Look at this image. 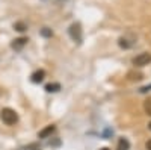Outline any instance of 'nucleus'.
Returning <instances> with one entry per match:
<instances>
[{
    "label": "nucleus",
    "mask_w": 151,
    "mask_h": 150,
    "mask_svg": "<svg viewBox=\"0 0 151 150\" xmlns=\"http://www.w3.org/2000/svg\"><path fill=\"white\" fill-rule=\"evenodd\" d=\"M0 118L6 126H14V124L18 123V114L11 108H3L0 111Z\"/></svg>",
    "instance_id": "f257e3e1"
},
{
    "label": "nucleus",
    "mask_w": 151,
    "mask_h": 150,
    "mask_svg": "<svg viewBox=\"0 0 151 150\" xmlns=\"http://www.w3.org/2000/svg\"><path fill=\"white\" fill-rule=\"evenodd\" d=\"M132 62H133V65H134V67H145V65H148L150 62H151V53H148V52L139 53L137 56L133 58Z\"/></svg>",
    "instance_id": "f03ea898"
},
{
    "label": "nucleus",
    "mask_w": 151,
    "mask_h": 150,
    "mask_svg": "<svg viewBox=\"0 0 151 150\" xmlns=\"http://www.w3.org/2000/svg\"><path fill=\"white\" fill-rule=\"evenodd\" d=\"M68 32H70V36H71L74 41L82 43L83 33H82V26H80L79 23H73L71 26H70V29H68Z\"/></svg>",
    "instance_id": "7ed1b4c3"
},
{
    "label": "nucleus",
    "mask_w": 151,
    "mask_h": 150,
    "mask_svg": "<svg viewBox=\"0 0 151 150\" xmlns=\"http://www.w3.org/2000/svg\"><path fill=\"white\" fill-rule=\"evenodd\" d=\"M55 130H56V126H55V124H48V126H45L42 130H40V133H38V138H41V140L48 138V136L52 135Z\"/></svg>",
    "instance_id": "20e7f679"
},
{
    "label": "nucleus",
    "mask_w": 151,
    "mask_h": 150,
    "mask_svg": "<svg viewBox=\"0 0 151 150\" xmlns=\"http://www.w3.org/2000/svg\"><path fill=\"white\" fill-rule=\"evenodd\" d=\"M44 78H45V71H44V70H36V71L32 74V82H33V83H40V82L44 80Z\"/></svg>",
    "instance_id": "39448f33"
},
{
    "label": "nucleus",
    "mask_w": 151,
    "mask_h": 150,
    "mask_svg": "<svg viewBox=\"0 0 151 150\" xmlns=\"http://www.w3.org/2000/svg\"><path fill=\"white\" fill-rule=\"evenodd\" d=\"M116 150H130V143L125 138H119L118 144H116Z\"/></svg>",
    "instance_id": "423d86ee"
},
{
    "label": "nucleus",
    "mask_w": 151,
    "mask_h": 150,
    "mask_svg": "<svg viewBox=\"0 0 151 150\" xmlns=\"http://www.w3.org/2000/svg\"><path fill=\"white\" fill-rule=\"evenodd\" d=\"M26 43H27V38H17V40H14V43H12V49L20 50Z\"/></svg>",
    "instance_id": "0eeeda50"
},
{
    "label": "nucleus",
    "mask_w": 151,
    "mask_h": 150,
    "mask_svg": "<svg viewBox=\"0 0 151 150\" xmlns=\"http://www.w3.org/2000/svg\"><path fill=\"white\" fill-rule=\"evenodd\" d=\"M60 90V85L59 83H48L47 86H45V91L47 93H56V91H59Z\"/></svg>",
    "instance_id": "6e6552de"
},
{
    "label": "nucleus",
    "mask_w": 151,
    "mask_h": 150,
    "mask_svg": "<svg viewBox=\"0 0 151 150\" xmlns=\"http://www.w3.org/2000/svg\"><path fill=\"white\" fill-rule=\"evenodd\" d=\"M144 111H145V114L151 117V99H147L145 102H144Z\"/></svg>",
    "instance_id": "1a4fd4ad"
},
{
    "label": "nucleus",
    "mask_w": 151,
    "mask_h": 150,
    "mask_svg": "<svg viewBox=\"0 0 151 150\" xmlns=\"http://www.w3.org/2000/svg\"><path fill=\"white\" fill-rule=\"evenodd\" d=\"M129 78H130V80H141L142 74L141 73H129Z\"/></svg>",
    "instance_id": "9d476101"
},
{
    "label": "nucleus",
    "mask_w": 151,
    "mask_h": 150,
    "mask_svg": "<svg viewBox=\"0 0 151 150\" xmlns=\"http://www.w3.org/2000/svg\"><path fill=\"white\" fill-rule=\"evenodd\" d=\"M14 28H15L18 32H24V30H26V24H23V23H15Z\"/></svg>",
    "instance_id": "9b49d317"
},
{
    "label": "nucleus",
    "mask_w": 151,
    "mask_h": 150,
    "mask_svg": "<svg viewBox=\"0 0 151 150\" xmlns=\"http://www.w3.org/2000/svg\"><path fill=\"white\" fill-rule=\"evenodd\" d=\"M119 46H121L122 49H129L132 44H130V43H127V40H125V38H119Z\"/></svg>",
    "instance_id": "f8f14e48"
},
{
    "label": "nucleus",
    "mask_w": 151,
    "mask_h": 150,
    "mask_svg": "<svg viewBox=\"0 0 151 150\" xmlns=\"http://www.w3.org/2000/svg\"><path fill=\"white\" fill-rule=\"evenodd\" d=\"M41 33H42L44 36H52V30H50L48 28H44V29L41 30Z\"/></svg>",
    "instance_id": "ddd939ff"
},
{
    "label": "nucleus",
    "mask_w": 151,
    "mask_h": 150,
    "mask_svg": "<svg viewBox=\"0 0 151 150\" xmlns=\"http://www.w3.org/2000/svg\"><path fill=\"white\" fill-rule=\"evenodd\" d=\"M145 149H147V150H151V140H148V141H147V144H145Z\"/></svg>",
    "instance_id": "4468645a"
},
{
    "label": "nucleus",
    "mask_w": 151,
    "mask_h": 150,
    "mask_svg": "<svg viewBox=\"0 0 151 150\" xmlns=\"http://www.w3.org/2000/svg\"><path fill=\"white\" fill-rule=\"evenodd\" d=\"M100 150H110V149H107V147H103V149H100Z\"/></svg>",
    "instance_id": "2eb2a0df"
},
{
    "label": "nucleus",
    "mask_w": 151,
    "mask_h": 150,
    "mask_svg": "<svg viewBox=\"0 0 151 150\" xmlns=\"http://www.w3.org/2000/svg\"><path fill=\"white\" fill-rule=\"evenodd\" d=\"M148 128H150V130H151V121H150V124H148Z\"/></svg>",
    "instance_id": "dca6fc26"
},
{
    "label": "nucleus",
    "mask_w": 151,
    "mask_h": 150,
    "mask_svg": "<svg viewBox=\"0 0 151 150\" xmlns=\"http://www.w3.org/2000/svg\"><path fill=\"white\" fill-rule=\"evenodd\" d=\"M0 96H2V90H0Z\"/></svg>",
    "instance_id": "f3484780"
}]
</instances>
